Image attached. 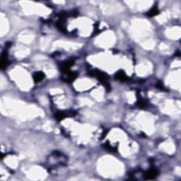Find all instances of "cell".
Here are the masks:
<instances>
[{"label":"cell","instance_id":"obj_1","mask_svg":"<svg viewBox=\"0 0 181 181\" xmlns=\"http://www.w3.org/2000/svg\"><path fill=\"white\" fill-rule=\"evenodd\" d=\"M89 75L90 76L97 78L98 80L100 81L103 84V86H105L107 90L111 89L110 84L108 82V76L105 73L102 72L101 71L99 70V69H94V70L90 71L89 72Z\"/></svg>","mask_w":181,"mask_h":181},{"label":"cell","instance_id":"obj_2","mask_svg":"<svg viewBox=\"0 0 181 181\" xmlns=\"http://www.w3.org/2000/svg\"><path fill=\"white\" fill-rule=\"evenodd\" d=\"M76 115V113L74 111H60V112H57L55 113V117L57 120H62L65 117L69 116H74Z\"/></svg>","mask_w":181,"mask_h":181},{"label":"cell","instance_id":"obj_3","mask_svg":"<svg viewBox=\"0 0 181 181\" xmlns=\"http://www.w3.org/2000/svg\"><path fill=\"white\" fill-rule=\"evenodd\" d=\"M158 173H159V172H158L157 169L152 167V168H149V170L144 173V179L145 180H153V179H154L157 176Z\"/></svg>","mask_w":181,"mask_h":181},{"label":"cell","instance_id":"obj_4","mask_svg":"<svg viewBox=\"0 0 181 181\" xmlns=\"http://www.w3.org/2000/svg\"><path fill=\"white\" fill-rule=\"evenodd\" d=\"M63 74H65V76L62 77V80L67 83L72 82L73 81L75 80V79L77 77V74L75 72H71V71H68V72L63 73Z\"/></svg>","mask_w":181,"mask_h":181},{"label":"cell","instance_id":"obj_5","mask_svg":"<svg viewBox=\"0 0 181 181\" xmlns=\"http://www.w3.org/2000/svg\"><path fill=\"white\" fill-rule=\"evenodd\" d=\"M74 64V59H70V60L64 62L59 65V68H60L62 72L65 73L70 71V67Z\"/></svg>","mask_w":181,"mask_h":181},{"label":"cell","instance_id":"obj_6","mask_svg":"<svg viewBox=\"0 0 181 181\" xmlns=\"http://www.w3.org/2000/svg\"><path fill=\"white\" fill-rule=\"evenodd\" d=\"M1 69H5L6 67L8 66L9 64V61L8 59V56H7V52H3L2 54H1Z\"/></svg>","mask_w":181,"mask_h":181},{"label":"cell","instance_id":"obj_7","mask_svg":"<svg viewBox=\"0 0 181 181\" xmlns=\"http://www.w3.org/2000/svg\"><path fill=\"white\" fill-rule=\"evenodd\" d=\"M115 78L117 80L120 81V82H126V81H128L129 79L128 76H127L125 72L122 70L118 71V72L115 74Z\"/></svg>","mask_w":181,"mask_h":181},{"label":"cell","instance_id":"obj_8","mask_svg":"<svg viewBox=\"0 0 181 181\" xmlns=\"http://www.w3.org/2000/svg\"><path fill=\"white\" fill-rule=\"evenodd\" d=\"M44 77H45V74L42 72H36L33 73V78L34 82L36 83L41 82Z\"/></svg>","mask_w":181,"mask_h":181},{"label":"cell","instance_id":"obj_9","mask_svg":"<svg viewBox=\"0 0 181 181\" xmlns=\"http://www.w3.org/2000/svg\"><path fill=\"white\" fill-rule=\"evenodd\" d=\"M57 28L62 33H66V26H65V19H60L58 21V22L57 23Z\"/></svg>","mask_w":181,"mask_h":181},{"label":"cell","instance_id":"obj_10","mask_svg":"<svg viewBox=\"0 0 181 181\" xmlns=\"http://www.w3.org/2000/svg\"><path fill=\"white\" fill-rule=\"evenodd\" d=\"M159 13V9H158V7H157V6H154L153 8H151V9H150V10L149 11V12H148L147 14L148 16L153 17V16H156V15H157Z\"/></svg>","mask_w":181,"mask_h":181},{"label":"cell","instance_id":"obj_11","mask_svg":"<svg viewBox=\"0 0 181 181\" xmlns=\"http://www.w3.org/2000/svg\"><path fill=\"white\" fill-rule=\"evenodd\" d=\"M137 105L141 108H146L147 105V102L145 100L142 99V98H139L138 101H137Z\"/></svg>","mask_w":181,"mask_h":181},{"label":"cell","instance_id":"obj_12","mask_svg":"<svg viewBox=\"0 0 181 181\" xmlns=\"http://www.w3.org/2000/svg\"><path fill=\"white\" fill-rule=\"evenodd\" d=\"M104 147H105V149H106L107 150H108V151H116V149H114L113 147H111V145H110L109 143H106L104 145Z\"/></svg>","mask_w":181,"mask_h":181},{"label":"cell","instance_id":"obj_13","mask_svg":"<svg viewBox=\"0 0 181 181\" xmlns=\"http://www.w3.org/2000/svg\"><path fill=\"white\" fill-rule=\"evenodd\" d=\"M156 86H157V88H159V89H160V90H163V89H164V87H163V84L161 82H157V84H156Z\"/></svg>","mask_w":181,"mask_h":181}]
</instances>
